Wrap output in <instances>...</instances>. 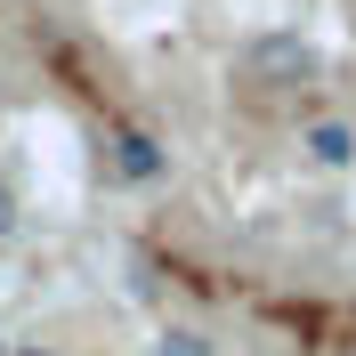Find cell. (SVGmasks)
I'll list each match as a JSON object with an SVG mask.
<instances>
[{
	"mask_svg": "<svg viewBox=\"0 0 356 356\" xmlns=\"http://www.w3.org/2000/svg\"><path fill=\"white\" fill-rule=\"evenodd\" d=\"M235 73H243L251 89H308L316 73H324V57H316V41L308 33H291V24H275V33H251L243 41V57H235Z\"/></svg>",
	"mask_w": 356,
	"mask_h": 356,
	"instance_id": "6da1fadb",
	"label": "cell"
},
{
	"mask_svg": "<svg viewBox=\"0 0 356 356\" xmlns=\"http://www.w3.org/2000/svg\"><path fill=\"white\" fill-rule=\"evenodd\" d=\"M106 170L122 178V186H154V178H170V146H162L154 130L122 122V130H106Z\"/></svg>",
	"mask_w": 356,
	"mask_h": 356,
	"instance_id": "7a4b0ae2",
	"label": "cell"
},
{
	"mask_svg": "<svg viewBox=\"0 0 356 356\" xmlns=\"http://www.w3.org/2000/svg\"><path fill=\"white\" fill-rule=\"evenodd\" d=\"M300 154H308L316 170H348L356 162V130L348 122H308V130H300Z\"/></svg>",
	"mask_w": 356,
	"mask_h": 356,
	"instance_id": "3957f363",
	"label": "cell"
},
{
	"mask_svg": "<svg viewBox=\"0 0 356 356\" xmlns=\"http://www.w3.org/2000/svg\"><path fill=\"white\" fill-rule=\"evenodd\" d=\"M154 356H219V348H211V332H195V324H162Z\"/></svg>",
	"mask_w": 356,
	"mask_h": 356,
	"instance_id": "277c9868",
	"label": "cell"
},
{
	"mask_svg": "<svg viewBox=\"0 0 356 356\" xmlns=\"http://www.w3.org/2000/svg\"><path fill=\"white\" fill-rule=\"evenodd\" d=\"M8 235H17V186L0 178V243H8Z\"/></svg>",
	"mask_w": 356,
	"mask_h": 356,
	"instance_id": "5b68a950",
	"label": "cell"
},
{
	"mask_svg": "<svg viewBox=\"0 0 356 356\" xmlns=\"http://www.w3.org/2000/svg\"><path fill=\"white\" fill-rule=\"evenodd\" d=\"M8 356H41V348H8Z\"/></svg>",
	"mask_w": 356,
	"mask_h": 356,
	"instance_id": "8992f818",
	"label": "cell"
},
{
	"mask_svg": "<svg viewBox=\"0 0 356 356\" xmlns=\"http://www.w3.org/2000/svg\"><path fill=\"white\" fill-rule=\"evenodd\" d=\"M0 356H8V340H0Z\"/></svg>",
	"mask_w": 356,
	"mask_h": 356,
	"instance_id": "52a82bcc",
	"label": "cell"
}]
</instances>
